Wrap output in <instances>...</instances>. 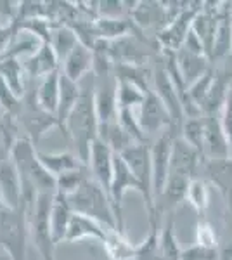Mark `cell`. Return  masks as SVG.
Masks as SVG:
<instances>
[{
    "mask_svg": "<svg viewBox=\"0 0 232 260\" xmlns=\"http://www.w3.org/2000/svg\"><path fill=\"white\" fill-rule=\"evenodd\" d=\"M11 160L19 172L23 184V205L29 215L40 194H56V177L42 165L37 146L28 137H19L12 149Z\"/></svg>",
    "mask_w": 232,
    "mask_h": 260,
    "instance_id": "obj_1",
    "label": "cell"
},
{
    "mask_svg": "<svg viewBox=\"0 0 232 260\" xmlns=\"http://www.w3.org/2000/svg\"><path fill=\"white\" fill-rule=\"evenodd\" d=\"M82 95L66 121L64 134L77 149V156L88 165L92 144L99 139V118L95 111V77L87 75L82 82Z\"/></svg>",
    "mask_w": 232,
    "mask_h": 260,
    "instance_id": "obj_2",
    "label": "cell"
},
{
    "mask_svg": "<svg viewBox=\"0 0 232 260\" xmlns=\"http://www.w3.org/2000/svg\"><path fill=\"white\" fill-rule=\"evenodd\" d=\"M68 200L75 213H82L99 222L106 229H118L116 213L109 192L94 177H88L75 194L68 196Z\"/></svg>",
    "mask_w": 232,
    "mask_h": 260,
    "instance_id": "obj_3",
    "label": "cell"
},
{
    "mask_svg": "<svg viewBox=\"0 0 232 260\" xmlns=\"http://www.w3.org/2000/svg\"><path fill=\"white\" fill-rule=\"evenodd\" d=\"M29 215L26 207L7 208L0 205V248L11 260H26Z\"/></svg>",
    "mask_w": 232,
    "mask_h": 260,
    "instance_id": "obj_4",
    "label": "cell"
},
{
    "mask_svg": "<svg viewBox=\"0 0 232 260\" xmlns=\"http://www.w3.org/2000/svg\"><path fill=\"white\" fill-rule=\"evenodd\" d=\"M54 194H40L29 213V238L42 260L56 258V241L50 228V210H52Z\"/></svg>",
    "mask_w": 232,
    "mask_h": 260,
    "instance_id": "obj_5",
    "label": "cell"
},
{
    "mask_svg": "<svg viewBox=\"0 0 232 260\" xmlns=\"http://www.w3.org/2000/svg\"><path fill=\"white\" fill-rule=\"evenodd\" d=\"M123 158L132 174L139 179V182L144 187V205L147 212V220L161 219L156 213L154 207V191H153V169H151V148L146 144H134L132 148L120 154Z\"/></svg>",
    "mask_w": 232,
    "mask_h": 260,
    "instance_id": "obj_6",
    "label": "cell"
},
{
    "mask_svg": "<svg viewBox=\"0 0 232 260\" xmlns=\"http://www.w3.org/2000/svg\"><path fill=\"white\" fill-rule=\"evenodd\" d=\"M18 121L28 132V139L35 146H37V142L45 136V132H49V130L54 127L59 128L57 118L45 110H42L39 101H37V92H31V90L24 92Z\"/></svg>",
    "mask_w": 232,
    "mask_h": 260,
    "instance_id": "obj_7",
    "label": "cell"
},
{
    "mask_svg": "<svg viewBox=\"0 0 232 260\" xmlns=\"http://www.w3.org/2000/svg\"><path fill=\"white\" fill-rule=\"evenodd\" d=\"M153 90L156 92V95L161 99V103L167 106V110L172 116L170 132L174 134L175 137L180 136V128H182V123L185 120L182 101H180L179 92H177L170 75H168L167 68H164L163 61H159L153 70Z\"/></svg>",
    "mask_w": 232,
    "mask_h": 260,
    "instance_id": "obj_8",
    "label": "cell"
},
{
    "mask_svg": "<svg viewBox=\"0 0 232 260\" xmlns=\"http://www.w3.org/2000/svg\"><path fill=\"white\" fill-rule=\"evenodd\" d=\"M128 191H136L144 198V187H142V184L132 174V170L126 167L123 158L120 154H115V170H113V180H111V187H109V198H111L113 208H115L116 213L118 231H125L121 208H123V196Z\"/></svg>",
    "mask_w": 232,
    "mask_h": 260,
    "instance_id": "obj_9",
    "label": "cell"
},
{
    "mask_svg": "<svg viewBox=\"0 0 232 260\" xmlns=\"http://www.w3.org/2000/svg\"><path fill=\"white\" fill-rule=\"evenodd\" d=\"M201 6H203V2H189V6L168 26H164L156 35V40H158V45L161 47V50L177 52V50L182 49L189 31L192 30V21L200 12Z\"/></svg>",
    "mask_w": 232,
    "mask_h": 260,
    "instance_id": "obj_10",
    "label": "cell"
},
{
    "mask_svg": "<svg viewBox=\"0 0 232 260\" xmlns=\"http://www.w3.org/2000/svg\"><path fill=\"white\" fill-rule=\"evenodd\" d=\"M175 136L172 132H163L151 146V169H153V191L154 200L161 194L168 180L172 167V149H174Z\"/></svg>",
    "mask_w": 232,
    "mask_h": 260,
    "instance_id": "obj_11",
    "label": "cell"
},
{
    "mask_svg": "<svg viewBox=\"0 0 232 260\" xmlns=\"http://www.w3.org/2000/svg\"><path fill=\"white\" fill-rule=\"evenodd\" d=\"M139 123H141L146 136L158 134L163 128H167L168 132L172 130L170 113H168L167 106L161 103V99L156 95L154 90H151L146 95L144 103H142L141 113H139Z\"/></svg>",
    "mask_w": 232,
    "mask_h": 260,
    "instance_id": "obj_12",
    "label": "cell"
},
{
    "mask_svg": "<svg viewBox=\"0 0 232 260\" xmlns=\"http://www.w3.org/2000/svg\"><path fill=\"white\" fill-rule=\"evenodd\" d=\"M220 9H222V2H203L200 12H197L196 18L192 21V31L200 37L210 61H212L215 33H217Z\"/></svg>",
    "mask_w": 232,
    "mask_h": 260,
    "instance_id": "obj_13",
    "label": "cell"
},
{
    "mask_svg": "<svg viewBox=\"0 0 232 260\" xmlns=\"http://www.w3.org/2000/svg\"><path fill=\"white\" fill-rule=\"evenodd\" d=\"M205 118V160H227L232 158L229 139L223 130L220 115Z\"/></svg>",
    "mask_w": 232,
    "mask_h": 260,
    "instance_id": "obj_14",
    "label": "cell"
},
{
    "mask_svg": "<svg viewBox=\"0 0 232 260\" xmlns=\"http://www.w3.org/2000/svg\"><path fill=\"white\" fill-rule=\"evenodd\" d=\"M88 169H90L92 177L109 192L113 180V170H115V153L106 142H103L101 139H97L90 148Z\"/></svg>",
    "mask_w": 232,
    "mask_h": 260,
    "instance_id": "obj_15",
    "label": "cell"
},
{
    "mask_svg": "<svg viewBox=\"0 0 232 260\" xmlns=\"http://www.w3.org/2000/svg\"><path fill=\"white\" fill-rule=\"evenodd\" d=\"M0 205L7 208L23 207V184L12 160L0 163Z\"/></svg>",
    "mask_w": 232,
    "mask_h": 260,
    "instance_id": "obj_16",
    "label": "cell"
},
{
    "mask_svg": "<svg viewBox=\"0 0 232 260\" xmlns=\"http://www.w3.org/2000/svg\"><path fill=\"white\" fill-rule=\"evenodd\" d=\"M230 90H232L230 71H225V70L215 71L213 83H212V87H210V92H208V95H206L203 106H201L203 116L220 115L223 106H225V103H227V98H229Z\"/></svg>",
    "mask_w": 232,
    "mask_h": 260,
    "instance_id": "obj_17",
    "label": "cell"
},
{
    "mask_svg": "<svg viewBox=\"0 0 232 260\" xmlns=\"http://www.w3.org/2000/svg\"><path fill=\"white\" fill-rule=\"evenodd\" d=\"M229 56H232V2H222L212 61H220Z\"/></svg>",
    "mask_w": 232,
    "mask_h": 260,
    "instance_id": "obj_18",
    "label": "cell"
},
{
    "mask_svg": "<svg viewBox=\"0 0 232 260\" xmlns=\"http://www.w3.org/2000/svg\"><path fill=\"white\" fill-rule=\"evenodd\" d=\"M24 64V73L31 78H45L50 73H56L59 71V62L56 52H54L52 45L50 44H42L39 50H37L33 56L26 57Z\"/></svg>",
    "mask_w": 232,
    "mask_h": 260,
    "instance_id": "obj_19",
    "label": "cell"
},
{
    "mask_svg": "<svg viewBox=\"0 0 232 260\" xmlns=\"http://www.w3.org/2000/svg\"><path fill=\"white\" fill-rule=\"evenodd\" d=\"M95 111L101 125H109L118 121V95H116V80L108 82L103 87L95 82Z\"/></svg>",
    "mask_w": 232,
    "mask_h": 260,
    "instance_id": "obj_20",
    "label": "cell"
},
{
    "mask_svg": "<svg viewBox=\"0 0 232 260\" xmlns=\"http://www.w3.org/2000/svg\"><path fill=\"white\" fill-rule=\"evenodd\" d=\"M108 231L109 229L101 225L99 222L88 219V217L82 215V213H73L64 241L75 243V241H82V240H94V241L103 243Z\"/></svg>",
    "mask_w": 232,
    "mask_h": 260,
    "instance_id": "obj_21",
    "label": "cell"
},
{
    "mask_svg": "<svg viewBox=\"0 0 232 260\" xmlns=\"http://www.w3.org/2000/svg\"><path fill=\"white\" fill-rule=\"evenodd\" d=\"M80 95H82V87L78 82H73L71 78L66 77L61 71V77H59V106H57V121L59 128L64 132L66 121H68L71 111L77 106Z\"/></svg>",
    "mask_w": 232,
    "mask_h": 260,
    "instance_id": "obj_22",
    "label": "cell"
},
{
    "mask_svg": "<svg viewBox=\"0 0 232 260\" xmlns=\"http://www.w3.org/2000/svg\"><path fill=\"white\" fill-rule=\"evenodd\" d=\"M62 73L73 82H82L92 73V50L83 44H78L62 62Z\"/></svg>",
    "mask_w": 232,
    "mask_h": 260,
    "instance_id": "obj_23",
    "label": "cell"
},
{
    "mask_svg": "<svg viewBox=\"0 0 232 260\" xmlns=\"http://www.w3.org/2000/svg\"><path fill=\"white\" fill-rule=\"evenodd\" d=\"M73 213L75 212L70 205L68 196L61 194V192H56V194H54V201H52V210H50V228H52V236H54L56 245L64 241Z\"/></svg>",
    "mask_w": 232,
    "mask_h": 260,
    "instance_id": "obj_24",
    "label": "cell"
},
{
    "mask_svg": "<svg viewBox=\"0 0 232 260\" xmlns=\"http://www.w3.org/2000/svg\"><path fill=\"white\" fill-rule=\"evenodd\" d=\"M210 61L206 56H197V54H191L187 50L180 49L177 50V64H179L180 75H182L184 82L187 87L196 83L201 77L210 71Z\"/></svg>",
    "mask_w": 232,
    "mask_h": 260,
    "instance_id": "obj_25",
    "label": "cell"
},
{
    "mask_svg": "<svg viewBox=\"0 0 232 260\" xmlns=\"http://www.w3.org/2000/svg\"><path fill=\"white\" fill-rule=\"evenodd\" d=\"M39 158L42 165L47 169L49 174H52L54 177H59L62 174H68V172L83 169L85 165L75 153L70 151H59V153H39Z\"/></svg>",
    "mask_w": 232,
    "mask_h": 260,
    "instance_id": "obj_26",
    "label": "cell"
},
{
    "mask_svg": "<svg viewBox=\"0 0 232 260\" xmlns=\"http://www.w3.org/2000/svg\"><path fill=\"white\" fill-rule=\"evenodd\" d=\"M103 245L109 260H136L137 245L126 238L125 231L109 229Z\"/></svg>",
    "mask_w": 232,
    "mask_h": 260,
    "instance_id": "obj_27",
    "label": "cell"
},
{
    "mask_svg": "<svg viewBox=\"0 0 232 260\" xmlns=\"http://www.w3.org/2000/svg\"><path fill=\"white\" fill-rule=\"evenodd\" d=\"M206 179L225 196L232 191V158L227 160H205L203 169Z\"/></svg>",
    "mask_w": 232,
    "mask_h": 260,
    "instance_id": "obj_28",
    "label": "cell"
},
{
    "mask_svg": "<svg viewBox=\"0 0 232 260\" xmlns=\"http://www.w3.org/2000/svg\"><path fill=\"white\" fill-rule=\"evenodd\" d=\"M59 77H61V70L42 78L39 89H37V101H39L40 108L54 116L57 115L59 106Z\"/></svg>",
    "mask_w": 232,
    "mask_h": 260,
    "instance_id": "obj_29",
    "label": "cell"
},
{
    "mask_svg": "<svg viewBox=\"0 0 232 260\" xmlns=\"http://www.w3.org/2000/svg\"><path fill=\"white\" fill-rule=\"evenodd\" d=\"M182 251L184 248L179 245L175 234L174 215H168L167 224L159 233V260H182Z\"/></svg>",
    "mask_w": 232,
    "mask_h": 260,
    "instance_id": "obj_30",
    "label": "cell"
},
{
    "mask_svg": "<svg viewBox=\"0 0 232 260\" xmlns=\"http://www.w3.org/2000/svg\"><path fill=\"white\" fill-rule=\"evenodd\" d=\"M49 44L52 45L59 62L62 64L66 57L71 54V50L77 47L80 42H78V37L73 28L68 26V24H61V26H54Z\"/></svg>",
    "mask_w": 232,
    "mask_h": 260,
    "instance_id": "obj_31",
    "label": "cell"
},
{
    "mask_svg": "<svg viewBox=\"0 0 232 260\" xmlns=\"http://www.w3.org/2000/svg\"><path fill=\"white\" fill-rule=\"evenodd\" d=\"M24 64L16 57H0V77L4 78L12 90L23 98L26 87H24Z\"/></svg>",
    "mask_w": 232,
    "mask_h": 260,
    "instance_id": "obj_32",
    "label": "cell"
},
{
    "mask_svg": "<svg viewBox=\"0 0 232 260\" xmlns=\"http://www.w3.org/2000/svg\"><path fill=\"white\" fill-rule=\"evenodd\" d=\"M19 121L12 115H4L0 118V163L11 160L12 149H14L16 142L19 141L18 136Z\"/></svg>",
    "mask_w": 232,
    "mask_h": 260,
    "instance_id": "obj_33",
    "label": "cell"
},
{
    "mask_svg": "<svg viewBox=\"0 0 232 260\" xmlns=\"http://www.w3.org/2000/svg\"><path fill=\"white\" fill-rule=\"evenodd\" d=\"M115 75L116 80H125L130 82L134 85H137L141 90H144L146 94H149L151 85H149V78L153 80V71L146 66H139V64H115Z\"/></svg>",
    "mask_w": 232,
    "mask_h": 260,
    "instance_id": "obj_34",
    "label": "cell"
},
{
    "mask_svg": "<svg viewBox=\"0 0 232 260\" xmlns=\"http://www.w3.org/2000/svg\"><path fill=\"white\" fill-rule=\"evenodd\" d=\"M149 222V234L144 241L139 243L136 250V260H159V219L147 220Z\"/></svg>",
    "mask_w": 232,
    "mask_h": 260,
    "instance_id": "obj_35",
    "label": "cell"
},
{
    "mask_svg": "<svg viewBox=\"0 0 232 260\" xmlns=\"http://www.w3.org/2000/svg\"><path fill=\"white\" fill-rule=\"evenodd\" d=\"M180 137L189 142L196 151H200L201 156L205 158V118L196 116V118H185L180 128Z\"/></svg>",
    "mask_w": 232,
    "mask_h": 260,
    "instance_id": "obj_36",
    "label": "cell"
},
{
    "mask_svg": "<svg viewBox=\"0 0 232 260\" xmlns=\"http://www.w3.org/2000/svg\"><path fill=\"white\" fill-rule=\"evenodd\" d=\"M116 95H118V108L120 110H134L141 108L146 99V92L141 90L137 85L125 80H116Z\"/></svg>",
    "mask_w": 232,
    "mask_h": 260,
    "instance_id": "obj_37",
    "label": "cell"
},
{
    "mask_svg": "<svg viewBox=\"0 0 232 260\" xmlns=\"http://www.w3.org/2000/svg\"><path fill=\"white\" fill-rule=\"evenodd\" d=\"M185 201L197 212V215L203 217V213L206 212L210 205V187L208 182L201 177H196L191 180L187 189V196H185Z\"/></svg>",
    "mask_w": 232,
    "mask_h": 260,
    "instance_id": "obj_38",
    "label": "cell"
},
{
    "mask_svg": "<svg viewBox=\"0 0 232 260\" xmlns=\"http://www.w3.org/2000/svg\"><path fill=\"white\" fill-rule=\"evenodd\" d=\"M88 177H92L90 169H88V167H83V169H78V170L68 172V174L59 175V177L56 179V186H57L56 192H61V194H64V196L75 194Z\"/></svg>",
    "mask_w": 232,
    "mask_h": 260,
    "instance_id": "obj_39",
    "label": "cell"
},
{
    "mask_svg": "<svg viewBox=\"0 0 232 260\" xmlns=\"http://www.w3.org/2000/svg\"><path fill=\"white\" fill-rule=\"evenodd\" d=\"M118 123H120V127L132 137L134 142H137V144H146L147 136L144 134V130H142L141 123H139V118L134 115V110L118 111Z\"/></svg>",
    "mask_w": 232,
    "mask_h": 260,
    "instance_id": "obj_40",
    "label": "cell"
},
{
    "mask_svg": "<svg viewBox=\"0 0 232 260\" xmlns=\"http://www.w3.org/2000/svg\"><path fill=\"white\" fill-rule=\"evenodd\" d=\"M196 245L206 246V248H220V238L215 231L213 224L206 220L205 217H200L196 224Z\"/></svg>",
    "mask_w": 232,
    "mask_h": 260,
    "instance_id": "obj_41",
    "label": "cell"
},
{
    "mask_svg": "<svg viewBox=\"0 0 232 260\" xmlns=\"http://www.w3.org/2000/svg\"><path fill=\"white\" fill-rule=\"evenodd\" d=\"M21 103H23V98H19L9 87V83L0 77V106H2V110L7 115H12L18 118L21 111Z\"/></svg>",
    "mask_w": 232,
    "mask_h": 260,
    "instance_id": "obj_42",
    "label": "cell"
},
{
    "mask_svg": "<svg viewBox=\"0 0 232 260\" xmlns=\"http://www.w3.org/2000/svg\"><path fill=\"white\" fill-rule=\"evenodd\" d=\"M213 78H215V71L210 70V71H206L200 80H197L196 83H192V85L187 89L189 98H191V101L196 104L197 108H200V110H201V106H203L206 95H208L210 87H212V83H213Z\"/></svg>",
    "mask_w": 232,
    "mask_h": 260,
    "instance_id": "obj_43",
    "label": "cell"
},
{
    "mask_svg": "<svg viewBox=\"0 0 232 260\" xmlns=\"http://www.w3.org/2000/svg\"><path fill=\"white\" fill-rule=\"evenodd\" d=\"M182 260H220V248H206V246L192 245L184 248Z\"/></svg>",
    "mask_w": 232,
    "mask_h": 260,
    "instance_id": "obj_44",
    "label": "cell"
},
{
    "mask_svg": "<svg viewBox=\"0 0 232 260\" xmlns=\"http://www.w3.org/2000/svg\"><path fill=\"white\" fill-rule=\"evenodd\" d=\"M125 2L118 0H106V2H97V14L99 18H109V19H120L123 18L126 12Z\"/></svg>",
    "mask_w": 232,
    "mask_h": 260,
    "instance_id": "obj_45",
    "label": "cell"
},
{
    "mask_svg": "<svg viewBox=\"0 0 232 260\" xmlns=\"http://www.w3.org/2000/svg\"><path fill=\"white\" fill-rule=\"evenodd\" d=\"M18 35H19V26L16 21L0 24V57L9 50L12 42L18 39Z\"/></svg>",
    "mask_w": 232,
    "mask_h": 260,
    "instance_id": "obj_46",
    "label": "cell"
},
{
    "mask_svg": "<svg viewBox=\"0 0 232 260\" xmlns=\"http://www.w3.org/2000/svg\"><path fill=\"white\" fill-rule=\"evenodd\" d=\"M220 120H222V125H223V130H225V136L229 139V144H230V151H232V90L227 98V103L223 106V110L220 113Z\"/></svg>",
    "mask_w": 232,
    "mask_h": 260,
    "instance_id": "obj_47",
    "label": "cell"
},
{
    "mask_svg": "<svg viewBox=\"0 0 232 260\" xmlns=\"http://www.w3.org/2000/svg\"><path fill=\"white\" fill-rule=\"evenodd\" d=\"M225 200V210H223V229H225V236L229 238L227 245L232 246V191L223 196Z\"/></svg>",
    "mask_w": 232,
    "mask_h": 260,
    "instance_id": "obj_48",
    "label": "cell"
},
{
    "mask_svg": "<svg viewBox=\"0 0 232 260\" xmlns=\"http://www.w3.org/2000/svg\"><path fill=\"white\" fill-rule=\"evenodd\" d=\"M182 49L187 50V52H191V54H197V56H206V50L203 47V44H201L200 37H197L192 30L189 31V35H187V39H185V42H184ZM206 57H208V56H206Z\"/></svg>",
    "mask_w": 232,
    "mask_h": 260,
    "instance_id": "obj_49",
    "label": "cell"
},
{
    "mask_svg": "<svg viewBox=\"0 0 232 260\" xmlns=\"http://www.w3.org/2000/svg\"><path fill=\"white\" fill-rule=\"evenodd\" d=\"M0 260H11V257L7 253H0Z\"/></svg>",
    "mask_w": 232,
    "mask_h": 260,
    "instance_id": "obj_50",
    "label": "cell"
},
{
    "mask_svg": "<svg viewBox=\"0 0 232 260\" xmlns=\"http://www.w3.org/2000/svg\"><path fill=\"white\" fill-rule=\"evenodd\" d=\"M4 115H6V111H4V110H2V106H0V118H2Z\"/></svg>",
    "mask_w": 232,
    "mask_h": 260,
    "instance_id": "obj_51",
    "label": "cell"
}]
</instances>
